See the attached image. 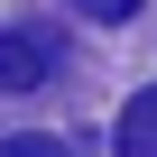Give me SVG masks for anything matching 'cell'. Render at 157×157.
<instances>
[{
	"label": "cell",
	"instance_id": "1",
	"mask_svg": "<svg viewBox=\"0 0 157 157\" xmlns=\"http://www.w3.org/2000/svg\"><path fill=\"white\" fill-rule=\"evenodd\" d=\"M46 37H28V28H10V37H0V93H37L46 83Z\"/></svg>",
	"mask_w": 157,
	"mask_h": 157
},
{
	"label": "cell",
	"instance_id": "2",
	"mask_svg": "<svg viewBox=\"0 0 157 157\" xmlns=\"http://www.w3.org/2000/svg\"><path fill=\"white\" fill-rule=\"evenodd\" d=\"M120 157H157V83L120 111Z\"/></svg>",
	"mask_w": 157,
	"mask_h": 157
},
{
	"label": "cell",
	"instance_id": "3",
	"mask_svg": "<svg viewBox=\"0 0 157 157\" xmlns=\"http://www.w3.org/2000/svg\"><path fill=\"white\" fill-rule=\"evenodd\" d=\"M0 157H74V148H65V139H37V129H10Z\"/></svg>",
	"mask_w": 157,
	"mask_h": 157
},
{
	"label": "cell",
	"instance_id": "4",
	"mask_svg": "<svg viewBox=\"0 0 157 157\" xmlns=\"http://www.w3.org/2000/svg\"><path fill=\"white\" fill-rule=\"evenodd\" d=\"M83 19H102V28H120V19H139V0H74Z\"/></svg>",
	"mask_w": 157,
	"mask_h": 157
}]
</instances>
